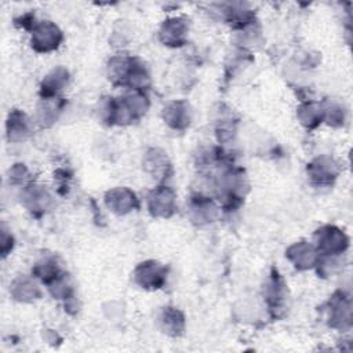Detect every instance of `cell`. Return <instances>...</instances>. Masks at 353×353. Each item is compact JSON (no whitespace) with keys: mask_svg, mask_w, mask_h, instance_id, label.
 Segmentation results:
<instances>
[{"mask_svg":"<svg viewBox=\"0 0 353 353\" xmlns=\"http://www.w3.org/2000/svg\"><path fill=\"white\" fill-rule=\"evenodd\" d=\"M316 250L327 256H336L342 254L347 247L346 234L335 226H323L314 233Z\"/></svg>","mask_w":353,"mask_h":353,"instance_id":"6da1fadb","label":"cell"},{"mask_svg":"<svg viewBox=\"0 0 353 353\" xmlns=\"http://www.w3.org/2000/svg\"><path fill=\"white\" fill-rule=\"evenodd\" d=\"M62 40V33L57 25L50 21H41L33 25L32 47L39 52H50L55 50Z\"/></svg>","mask_w":353,"mask_h":353,"instance_id":"7a4b0ae2","label":"cell"},{"mask_svg":"<svg viewBox=\"0 0 353 353\" xmlns=\"http://www.w3.org/2000/svg\"><path fill=\"white\" fill-rule=\"evenodd\" d=\"M134 280L142 288L157 290L165 281V268L154 261H146L134 270Z\"/></svg>","mask_w":353,"mask_h":353,"instance_id":"3957f363","label":"cell"},{"mask_svg":"<svg viewBox=\"0 0 353 353\" xmlns=\"http://www.w3.org/2000/svg\"><path fill=\"white\" fill-rule=\"evenodd\" d=\"M148 207L153 216L168 218L175 211V194L168 186H159L148 196Z\"/></svg>","mask_w":353,"mask_h":353,"instance_id":"277c9868","label":"cell"},{"mask_svg":"<svg viewBox=\"0 0 353 353\" xmlns=\"http://www.w3.org/2000/svg\"><path fill=\"white\" fill-rule=\"evenodd\" d=\"M285 256L294 263V266L299 270H306L313 268L319 261V252L314 245L306 241H298L288 247L285 251Z\"/></svg>","mask_w":353,"mask_h":353,"instance_id":"5b68a950","label":"cell"},{"mask_svg":"<svg viewBox=\"0 0 353 353\" xmlns=\"http://www.w3.org/2000/svg\"><path fill=\"white\" fill-rule=\"evenodd\" d=\"M105 203L110 211L123 215L138 207L137 196L127 188H114L105 196Z\"/></svg>","mask_w":353,"mask_h":353,"instance_id":"8992f818","label":"cell"},{"mask_svg":"<svg viewBox=\"0 0 353 353\" xmlns=\"http://www.w3.org/2000/svg\"><path fill=\"white\" fill-rule=\"evenodd\" d=\"M186 33H188L186 21L181 17H174V18H170L163 22L159 36H160V40L165 46L176 47V46H182L185 43Z\"/></svg>","mask_w":353,"mask_h":353,"instance_id":"52a82bcc","label":"cell"},{"mask_svg":"<svg viewBox=\"0 0 353 353\" xmlns=\"http://www.w3.org/2000/svg\"><path fill=\"white\" fill-rule=\"evenodd\" d=\"M164 121L175 128V130H183L190 124L192 120V110L188 102L185 101H172L170 102L164 110H163Z\"/></svg>","mask_w":353,"mask_h":353,"instance_id":"ba28073f","label":"cell"},{"mask_svg":"<svg viewBox=\"0 0 353 353\" xmlns=\"http://www.w3.org/2000/svg\"><path fill=\"white\" fill-rule=\"evenodd\" d=\"M338 174L336 163L330 157H317L307 164V175L314 183H330Z\"/></svg>","mask_w":353,"mask_h":353,"instance_id":"9c48e42d","label":"cell"},{"mask_svg":"<svg viewBox=\"0 0 353 353\" xmlns=\"http://www.w3.org/2000/svg\"><path fill=\"white\" fill-rule=\"evenodd\" d=\"M350 301L343 294H335L330 302V324L335 328L350 325Z\"/></svg>","mask_w":353,"mask_h":353,"instance_id":"30bf717a","label":"cell"},{"mask_svg":"<svg viewBox=\"0 0 353 353\" xmlns=\"http://www.w3.org/2000/svg\"><path fill=\"white\" fill-rule=\"evenodd\" d=\"M190 216L197 223H208L218 218V207L210 197L197 196L190 201Z\"/></svg>","mask_w":353,"mask_h":353,"instance_id":"8fae6325","label":"cell"},{"mask_svg":"<svg viewBox=\"0 0 353 353\" xmlns=\"http://www.w3.org/2000/svg\"><path fill=\"white\" fill-rule=\"evenodd\" d=\"M171 164L167 154L160 149H150L143 157V168L157 178H163L168 174Z\"/></svg>","mask_w":353,"mask_h":353,"instance_id":"7c38bea8","label":"cell"},{"mask_svg":"<svg viewBox=\"0 0 353 353\" xmlns=\"http://www.w3.org/2000/svg\"><path fill=\"white\" fill-rule=\"evenodd\" d=\"M30 125L25 113L12 110L7 119V135L10 141H21L29 135Z\"/></svg>","mask_w":353,"mask_h":353,"instance_id":"4fadbf2b","label":"cell"},{"mask_svg":"<svg viewBox=\"0 0 353 353\" xmlns=\"http://www.w3.org/2000/svg\"><path fill=\"white\" fill-rule=\"evenodd\" d=\"M14 299L21 302H32L40 296V290L29 277H17L10 288Z\"/></svg>","mask_w":353,"mask_h":353,"instance_id":"5bb4252c","label":"cell"},{"mask_svg":"<svg viewBox=\"0 0 353 353\" xmlns=\"http://www.w3.org/2000/svg\"><path fill=\"white\" fill-rule=\"evenodd\" d=\"M160 324L165 334L178 336L185 330V317L183 314L175 307H164L160 316Z\"/></svg>","mask_w":353,"mask_h":353,"instance_id":"9a60e30c","label":"cell"},{"mask_svg":"<svg viewBox=\"0 0 353 353\" xmlns=\"http://www.w3.org/2000/svg\"><path fill=\"white\" fill-rule=\"evenodd\" d=\"M68 83V72L63 68L54 69L46 76L41 84V98H52L65 87Z\"/></svg>","mask_w":353,"mask_h":353,"instance_id":"2e32d148","label":"cell"},{"mask_svg":"<svg viewBox=\"0 0 353 353\" xmlns=\"http://www.w3.org/2000/svg\"><path fill=\"white\" fill-rule=\"evenodd\" d=\"M23 203L29 211L43 212L50 204V196L41 186H28L23 193Z\"/></svg>","mask_w":353,"mask_h":353,"instance_id":"e0dca14e","label":"cell"},{"mask_svg":"<svg viewBox=\"0 0 353 353\" xmlns=\"http://www.w3.org/2000/svg\"><path fill=\"white\" fill-rule=\"evenodd\" d=\"M298 119L305 127L313 128L323 120V108L319 103L306 102L299 106Z\"/></svg>","mask_w":353,"mask_h":353,"instance_id":"ac0fdd59","label":"cell"},{"mask_svg":"<svg viewBox=\"0 0 353 353\" xmlns=\"http://www.w3.org/2000/svg\"><path fill=\"white\" fill-rule=\"evenodd\" d=\"M284 287L285 285H284L280 274H277V272H273L270 281H269L268 292H266V299L270 306L279 307L284 302V295H285Z\"/></svg>","mask_w":353,"mask_h":353,"instance_id":"d6986e66","label":"cell"},{"mask_svg":"<svg viewBox=\"0 0 353 353\" xmlns=\"http://www.w3.org/2000/svg\"><path fill=\"white\" fill-rule=\"evenodd\" d=\"M8 241H12V237H11V234H7L3 230V234H1V252H3V256H6L7 252L12 248V245H8Z\"/></svg>","mask_w":353,"mask_h":353,"instance_id":"ffe728a7","label":"cell"}]
</instances>
